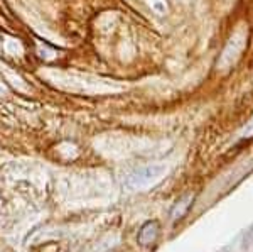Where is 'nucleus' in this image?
Wrapping results in <instances>:
<instances>
[{"instance_id": "nucleus-3", "label": "nucleus", "mask_w": 253, "mask_h": 252, "mask_svg": "<svg viewBox=\"0 0 253 252\" xmlns=\"http://www.w3.org/2000/svg\"><path fill=\"white\" fill-rule=\"evenodd\" d=\"M193 203H194V193L182 195V197L172 205V208H170V213H169L170 220L179 222L181 218H184V215L189 212V208L193 206Z\"/></svg>"}, {"instance_id": "nucleus-1", "label": "nucleus", "mask_w": 253, "mask_h": 252, "mask_svg": "<svg viewBox=\"0 0 253 252\" xmlns=\"http://www.w3.org/2000/svg\"><path fill=\"white\" fill-rule=\"evenodd\" d=\"M166 171H167V168L164 164L144 166V168L137 169V171H133L132 174H130V176L126 178L125 185H126V188L133 190V192H137V190H144V188H147V186L157 183L166 174Z\"/></svg>"}, {"instance_id": "nucleus-2", "label": "nucleus", "mask_w": 253, "mask_h": 252, "mask_svg": "<svg viewBox=\"0 0 253 252\" xmlns=\"http://www.w3.org/2000/svg\"><path fill=\"white\" fill-rule=\"evenodd\" d=\"M159 232H161V227H159V222L156 220H149L145 222L144 225L140 227L137 235V241L142 247H150L157 242Z\"/></svg>"}]
</instances>
